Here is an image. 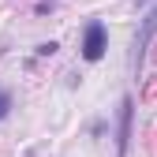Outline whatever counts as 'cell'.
<instances>
[{"instance_id":"6da1fadb","label":"cell","mask_w":157,"mask_h":157,"mask_svg":"<svg viewBox=\"0 0 157 157\" xmlns=\"http://www.w3.org/2000/svg\"><path fill=\"white\" fill-rule=\"evenodd\" d=\"M109 49V30L101 19H90V23L82 26V60L86 64H97Z\"/></svg>"},{"instance_id":"7a4b0ae2","label":"cell","mask_w":157,"mask_h":157,"mask_svg":"<svg viewBox=\"0 0 157 157\" xmlns=\"http://www.w3.org/2000/svg\"><path fill=\"white\" fill-rule=\"evenodd\" d=\"M131 116H135V105H131V97H124L120 101V139H116L120 157H127V150H131Z\"/></svg>"},{"instance_id":"3957f363","label":"cell","mask_w":157,"mask_h":157,"mask_svg":"<svg viewBox=\"0 0 157 157\" xmlns=\"http://www.w3.org/2000/svg\"><path fill=\"white\" fill-rule=\"evenodd\" d=\"M11 105H15V97H11V90H4V86H0V124H4L8 116H11Z\"/></svg>"},{"instance_id":"277c9868","label":"cell","mask_w":157,"mask_h":157,"mask_svg":"<svg viewBox=\"0 0 157 157\" xmlns=\"http://www.w3.org/2000/svg\"><path fill=\"white\" fill-rule=\"evenodd\" d=\"M56 49H60V45H56V41H41V45H37V56H52Z\"/></svg>"},{"instance_id":"5b68a950","label":"cell","mask_w":157,"mask_h":157,"mask_svg":"<svg viewBox=\"0 0 157 157\" xmlns=\"http://www.w3.org/2000/svg\"><path fill=\"white\" fill-rule=\"evenodd\" d=\"M56 8V0H41V4H37V15H45V11H52Z\"/></svg>"}]
</instances>
